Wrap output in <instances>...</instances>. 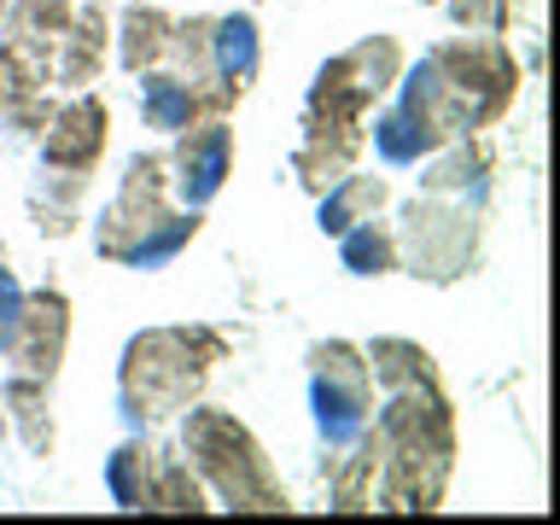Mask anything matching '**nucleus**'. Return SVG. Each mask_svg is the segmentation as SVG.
I'll return each instance as SVG.
<instances>
[{"instance_id": "obj_8", "label": "nucleus", "mask_w": 560, "mask_h": 525, "mask_svg": "<svg viewBox=\"0 0 560 525\" xmlns=\"http://www.w3.org/2000/svg\"><path fill=\"white\" fill-rule=\"evenodd\" d=\"M228 170H234V129L222 117H205V122H187L182 129V147H175V192L199 210L222 192Z\"/></svg>"}, {"instance_id": "obj_3", "label": "nucleus", "mask_w": 560, "mask_h": 525, "mask_svg": "<svg viewBox=\"0 0 560 525\" xmlns=\"http://www.w3.org/2000/svg\"><path fill=\"white\" fill-rule=\"evenodd\" d=\"M427 59L438 65V77L450 88V117H455V135H472L485 122H497L508 105H514V88H520V65L497 35H462V42H444L432 47Z\"/></svg>"}, {"instance_id": "obj_17", "label": "nucleus", "mask_w": 560, "mask_h": 525, "mask_svg": "<svg viewBox=\"0 0 560 525\" xmlns=\"http://www.w3.org/2000/svg\"><path fill=\"white\" fill-rule=\"evenodd\" d=\"M339 240H345L339 245V262H345L350 275H392L397 269V234L385 222L362 217L357 228H345Z\"/></svg>"}, {"instance_id": "obj_19", "label": "nucleus", "mask_w": 560, "mask_h": 525, "mask_svg": "<svg viewBox=\"0 0 560 525\" xmlns=\"http://www.w3.org/2000/svg\"><path fill=\"white\" fill-rule=\"evenodd\" d=\"M152 472H158V462L147 444H122L112 455V467H105V485H112L117 508H152Z\"/></svg>"}, {"instance_id": "obj_4", "label": "nucleus", "mask_w": 560, "mask_h": 525, "mask_svg": "<svg viewBox=\"0 0 560 525\" xmlns=\"http://www.w3.org/2000/svg\"><path fill=\"white\" fill-rule=\"evenodd\" d=\"M472 245H479V222H472V210L450 205V192H427V199H415L402 210L397 262L415 280H438L444 287V280L467 275Z\"/></svg>"}, {"instance_id": "obj_13", "label": "nucleus", "mask_w": 560, "mask_h": 525, "mask_svg": "<svg viewBox=\"0 0 560 525\" xmlns=\"http://www.w3.org/2000/svg\"><path fill=\"white\" fill-rule=\"evenodd\" d=\"M385 199H392L385 175H339V182L322 192V228L327 234H345V228H357L362 217H374Z\"/></svg>"}, {"instance_id": "obj_20", "label": "nucleus", "mask_w": 560, "mask_h": 525, "mask_svg": "<svg viewBox=\"0 0 560 525\" xmlns=\"http://www.w3.org/2000/svg\"><path fill=\"white\" fill-rule=\"evenodd\" d=\"M485 170H490V158L479 147H450V152L438 147L427 175H420V187H427V192H467V187H479Z\"/></svg>"}, {"instance_id": "obj_23", "label": "nucleus", "mask_w": 560, "mask_h": 525, "mask_svg": "<svg viewBox=\"0 0 560 525\" xmlns=\"http://www.w3.org/2000/svg\"><path fill=\"white\" fill-rule=\"evenodd\" d=\"M152 508H164V514H205L199 479L187 472V462H158V472H152Z\"/></svg>"}, {"instance_id": "obj_9", "label": "nucleus", "mask_w": 560, "mask_h": 525, "mask_svg": "<svg viewBox=\"0 0 560 525\" xmlns=\"http://www.w3.org/2000/svg\"><path fill=\"white\" fill-rule=\"evenodd\" d=\"M105 152V105L100 100H70L65 112L47 117V140H42V158L59 175H82L94 170Z\"/></svg>"}, {"instance_id": "obj_1", "label": "nucleus", "mask_w": 560, "mask_h": 525, "mask_svg": "<svg viewBox=\"0 0 560 525\" xmlns=\"http://www.w3.org/2000/svg\"><path fill=\"white\" fill-rule=\"evenodd\" d=\"M222 350L228 345L210 327H152L129 339V350H122V415L164 420L187 409Z\"/></svg>"}, {"instance_id": "obj_12", "label": "nucleus", "mask_w": 560, "mask_h": 525, "mask_svg": "<svg viewBox=\"0 0 560 525\" xmlns=\"http://www.w3.org/2000/svg\"><path fill=\"white\" fill-rule=\"evenodd\" d=\"M368 362V380L380 385V392H402V385H438V368L432 357L420 350L415 339H374L362 350Z\"/></svg>"}, {"instance_id": "obj_11", "label": "nucleus", "mask_w": 560, "mask_h": 525, "mask_svg": "<svg viewBox=\"0 0 560 525\" xmlns=\"http://www.w3.org/2000/svg\"><path fill=\"white\" fill-rule=\"evenodd\" d=\"M105 65V12L100 7H82L70 12V24L59 35V59H52V77H59L65 88H88L100 77Z\"/></svg>"}, {"instance_id": "obj_2", "label": "nucleus", "mask_w": 560, "mask_h": 525, "mask_svg": "<svg viewBox=\"0 0 560 525\" xmlns=\"http://www.w3.org/2000/svg\"><path fill=\"white\" fill-rule=\"evenodd\" d=\"M187 462L217 485V497L240 514H287V490L275 485L269 455L257 450V438L222 409H192L182 427Z\"/></svg>"}, {"instance_id": "obj_10", "label": "nucleus", "mask_w": 560, "mask_h": 525, "mask_svg": "<svg viewBox=\"0 0 560 525\" xmlns=\"http://www.w3.org/2000/svg\"><path fill=\"white\" fill-rule=\"evenodd\" d=\"M140 117H147V129H164V135H182L187 122L205 117L199 105V88L187 77H175V70H140Z\"/></svg>"}, {"instance_id": "obj_6", "label": "nucleus", "mask_w": 560, "mask_h": 525, "mask_svg": "<svg viewBox=\"0 0 560 525\" xmlns=\"http://www.w3.org/2000/svg\"><path fill=\"white\" fill-rule=\"evenodd\" d=\"M164 164L158 158H135L129 170H122V187H117V199L100 210V222H94V245H100V257H117V262H129L135 252V240L147 234V228L164 217Z\"/></svg>"}, {"instance_id": "obj_22", "label": "nucleus", "mask_w": 560, "mask_h": 525, "mask_svg": "<svg viewBox=\"0 0 560 525\" xmlns=\"http://www.w3.org/2000/svg\"><path fill=\"white\" fill-rule=\"evenodd\" d=\"M70 24V0H12V35L30 47L59 42Z\"/></svg>"}, {"instance_id": "obj_24", "label": "nucleus", "mask_w": 560, "mask_h": 525, "mask_svg": "<svg viewBox=\"0 0 560 525\" xmlns=\"http://www.w3.org/2000/svg\"><path fill=\"white\" fill-rule=\"evenodd\" d=\"M450 18L462 30H479V35H502L508 30V0H444Z\"/></svg>"}, {"instance_id": "obj_21", "label": "nucleus", "mask_w": 560, "mask_h": 525, "mask_svg": "<svg viewBox=\"0 0 560 525\" xmlns=\"http://www.w3.org/2000/svg\"><path fill=\"white\" fill-rule=\"evenodd\" d=\"M192 234H199V217H192V210H187V217H170V210H164V217H158V222L147 228V234L135 240L129 262H135V269H164V262H170L175 252H182V245H187Z\"/></svg>"}, {"instance_id": "obj_5", "label": "nucleus", "mask_w": 560, "mask_h": 525, "mask_svg": "<svg viewBox=\"0 0 560 525\" xmlns=\"http://www.w3.org/2000/svg\"><path fill=\"white\" fill-rule=\"evenodd\" d=\"M310 368H315V420H322L327 444H350L368 427V402H374V380H368L362 350L345 339L315 345Z\"/></svg>"}, {"instance_id": "obj_27", "label": "nucleus", "mask_w": 560, "mask_h": 525, "mask_svg": "<svg viewBox=\"0 0 560 525\" xmlns=\"http://www.w3.org/2000/svg\"><path fill=\"white\" fill-rule=\"evenodd\" d=\"M0 7H12V0H0Z\"/></svg>"}, {"instance_id": "obj_7", "label": "nucleus", "mask_w": 560, "mask_h": 525, "mask_svg": "<svg viewBox=\"0 0 560 525\" xmlns=\"http://www.w3.org/2000/svg\"><path fill=\"white\" fill-rule=\"evenodd\" d=\"M65 339H70V304L59 292H30V298H18V315H12L0 350L18 362V374L52 380L59 374V357H65Z\"/></svg>"}, {"instance_id": "obj_15", "label": "nucleus", "mask_w": 560, "mask_h": 525, "mask_svg": "<svg viewBox=\"0 0 560 525\" xmlns=\"http://www.w3.org/2000/svg\"><path fill=\"white\" fill-rule=\"evenodd\" d=\"M0 402L18 415V427H24V444L30 455H47L52 450V415H47V380L35 374H12L0 385Z\"/></svg>"}, {"instance_id": "obj_25", "label": "nucleus", "mask_w": 560, "mask_h": 525, "mask_svg": "<svg viewBox=\"0 0 560 525\" xmlns=\"http://www.w3.org/2000/svg\"><path fill=\"white\" fill-rule=\"evenodd\" d=\"M18 280L7 275V252H0V339H7V327H12V315H18Z\"/></svg>"}, {"instance_id": "obj_18", "label": "nucleus", "mask_w": 560, "mask_h": 525, "mask_svg": "<svg viewBox=\"0 0 560 525\" xmlns=\"http://www.w3.org/2000/svg\"><path fill=\"white\" fill-rule=\"evenodd\" d=\"M374 147H380L385 164H420V158H432L444 140H438L432 129H420V122L397 105V112H385V117L374 122Z\"/></svg>"}, {"instance_id": "obj_14", "label": "nucleus", "mask_w": 560, "mask_h": 525, "mask_svg": "<svg viewBox=\"0 0 560 525\" xmlns=\"http://www.w3.org/2000/svg\"><path fill=\"white\" fill-rule=\"evenodd\" d=\"M170 35H175V18H170V12L129 7V18H122V70H129V77L152 70V65L170 52Z\"/></svg>"}, {"instance_id": "obj_16", "label": "nucleus", "mask_w": 560, "mask_h": 525, "mask_svg": "<svg viewBox=\"0 0 560 525\" xmlns=\"http://www.w3.org/2000/svg\"><path fill=\"white\" fill-rule=\"evenodd\" d=\"M350 444H357V450H350V462L339 467V472H332V508H345V514H350V508H368V497H374V472H380V455H385V444H380V432H357V438H350Z\"/></svg>"}, {"instance_id": "obj_26", "label": "nucleus", "mask_w": 560, "mask_h": 525, "mask_svg": "<svg viewBox=\"0 0 560 525\" xmlns=\"http://www.w3.org/2000/svg\"><path fill=\"white\" fill-rule=\"evenodd\" d=\"M420 7H438V0H420Z\"/></svg>"}]
</instances>
